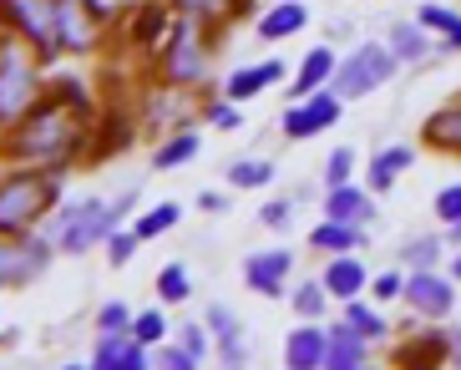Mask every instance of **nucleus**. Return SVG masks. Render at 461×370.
<instances>
[{
	"instance_id": "f257e3e1",
	"label": "nucleus",
	"mask_w": 461,
	"mask_h": 370,
	"mask_svg": "<svg viewBox=\"0 0 461 370\" xmlns=\"http://www.w3.org/2000/svg\"><path fill=\"white\" fill-rule=\"evenodd\" d=\"M86 148H92V112L71 107V102H61L51 92L11 132H0V158L26 163V167H46V173H67Z\"/></svg>"
},
{
	"instance_id": "f03ea898",
	"label": "nucleus",
	"mask_w": 461,
	"mask_h": 370,
	"mask_svg": "<svg viewBox=\"0 0 461 370\" xmlns=\"http://www.w3.org/2000/svg\"><path fill=\"white\" fill-rule=\"evenodd\" d=\"M56 208H61V173L15 167V173L0 178V233H5V239L36 233Z\"/></svg>"
},
{
	"instance_id": "7ed1b4c3",
	"label": "nucleus",
	"mask_w": 461,
	"mask_h": 370,
	"mask_svg": "<svg viewBox=\"0 0 461 370\" xmlns=\"http://www.w3.org/2000/svg\"><path fill=\"white\" fill-rule=\"evenodd\" d=\"M132 203H137V193L127 188L122 198H77V203H61L51 213V244L61 248V254H86V248H96V244H107L112 239V229H122V219L132 213Z\"/></svg>"
},
{
	"instance_id": "20e7f679",
	"label": "nucleus",
	"mask_w": 461,
	"mask_h": 370,
	"mask_svg": "<svg viewBox=\"0 0 461 370\" xmlns=\"http://www.w3.org/2000/svg\"><path fill=\"white\" fill-rule=\"evenodd\" d=\"M41 96H46L41 56L0 26V132H11Z\"/></svg>"
},
{
	"instance_id": "39448f33",
	"label": "nucleus",
	"mask_w": 461,
	"mask_h": 370,
	"mask_svg": "<svg viewBox=\"0 0 461 370\" xmlns=\"http://www.w3.org/2000/svg\"><path fill=\"white\" fill-rule=\"evenodd\" d=\"M395 67H401V61L391 56V46H385V41H366V46H355V51L335 67L330 92H335L339 102H360V96L380 92V86L391 82Z\"/></svg>"
},
{
	"instance_id": "423d86ee",
	"label": "nucleus",
	"mask_w": 461,
	"mask_h": 370,
	"mask_svg": "<svg viewBox=\"0 0 461 370\" xmlns=\"http://www.w3.org/2000/svg\"><path fill=\"white\" fill-rule=\"evenodd\" d=\"M0 26L11 31L15 41H26L41 61H51L61 51V41H56V0H0Z\"/></svg>"
},
{
	"instance_id": "0eeeda50",
	"label": "nucleus",
	"mask_w": 461,
	"mask_h": 370,
	"mask_svg": "<svg viewBox=\"0 0 461 370\" xmlns=\"http://www.w3.org/2000/svg\"><path fill=\"white\" fill-rule=\"evenodd\" d=\"M198 26L203 21H193V15H173V26L163 36V77L167 86H198L208 67V46L198 41Z\"/></svg>"
},
{
	"instance_id": "6e6552de",
	"label": "nucleus",
	"mask_w": 461,
	"mask_h": 370,
	"mask_svg": "<svg viewBox=\"0 0 461 370\" xmlns=\"http://www.w3.org/2000/svg\"><path fill=\"white\" fill-rule=\"evenodd\" d=\"M102 21L107 5L102 0H56V41L71 56H92L102 41Z\"/></svg>"
},
{
	"instance_id": "1a4fd4ad",
	"label": "nucleus",
	"mask_w": 461,
	"mask_h": 370,
	"mask_svg": "<svg viewBox=\"0 0 461 370\" xmlns=\"http://www.w3.org/2000/svg\"><path fill=\"white\" fill-rule=\"evenodd\" d=\"M51 254H56V244L41 239V233H21V239L0 233V289H21L31 279H41Z\"/></svg>"
},
{
	"instance_id": "9d476101",
	"label": "nucleus",
	"mask_w": 461,
	"mask_h": 370,
	"mask_svg": "<svg viewBox=\"0 0 461 370\" xmlns=\"http://www.w3.org/2000/svg\"><path fill=\"white\" fill-rule=\"evenodd\" d=\"M391 365L395 370H447L451 365V335L436 325H420V320H406V335L395 340Z\"/></svg>"
},
{
	"instance_id": "9b49d317",
	"label": "nucleus",
	"mask_w": 461,
	"mask_h": 370,
	"mask_svg": "<svg viewBox=\"0 0 461 370\" xmlns=\"http://www.w3.org/2000/svg\"><path fill=\"white\" fill-rule=\"evenodd\" d=\"M411 320H447L456 310V279L441 275V269H411L406 275V289H401Z\"/></svg>"
},
{
	"instance_id": "f8f14e48",
	"label": "nucleus",
	"mask_w": 461,
	"mask_h": 370,
	"mask_svg": "<svg viewBox=\"0 0 461 370\" xmlns=\"http://www.w3.org/2000/svg\"><path fill=\"white\" fill-rule=\"evenodd\" d=\"M339 112H345V102H339L335 92H314L310 102H289V112H285V138L289 142H310V138H320V132H330V127L339 122Z\"/></svg>"
},
{
	"instance_id": "ddd939ff",
	"label": "nucleus",
	"mask_w": 461,
	"mask_h": 370,
	"mask_svg": "<svg viewBox=\"0 0 461 370\" xmlns=\"http://www.w3.org/2000/svg\"><path fill=\"white\" fill-rule=\"evenodd\" d=\"M289 269H294V254L289 248H258L244 259V284L264 300H285L289 294Z\"/></svg>"
},
{
	"instance_id": "4468645a",
	"label": "nucleus",
	"mask_w": 461,
	"mask_h": 370,
	"mask_svg": "<svg viewBox=\"0 0 461 370\" xmlns=\"http://www.w3.org/2000/svg\"><path fill=\"white\" fill-rule=\"evenodd\" d=\"M208 335L218 340V360H223V370H244L249 365V345H244V325H239V315H233L229 304H208L203 315Z\"/></svg>"
},
{
	"instance_id": "2eb2a0df",
	"label": "nucleus",
	"mask_w": 461,
	"mask_h": 370,
	"mask_svg": "<svg viewBox=\"0 0 461 370\" xmlns=\"http://www.w3.org/2000/svg\"><path fill=\"white\" fill-rule=\"evenodd\" d=\"M325 350H330V329L304 320L285 340V370H325Z\"/></svg>"
},
{
	"instance_id": "dca6fc26",
	"label": "nucleus",
	"mask_w": 461,
	"mask_h": 370,
	"mask_svg": "<svg viewBox=\"0 0 461 370\" xmlns=\"http://www.w3.org/2000/svg\"><path fill=\"white\" fill-rule=\"evenodd\" d=\"M325 289H330V300H360V294H366L370 289V269L366 264H360V254H335V259L325 264Z\"/></svg>"
},
{
	"instance_id": "f3484780",
	"label": "nucleus",
	"mask_w": 461,
	"mask_h": 370,
	"mask_svg": "<svg viewBox=\"0 0 461 370\" xmlns=\"http://www.w3.org/2000/svg\"><path fill=\"white\" fill-rule=\"evenodd\" d=\"M285 77H289V67L279 61V56H269V61H254V67H239V71H233L229 82H223V96H229V102H249V96L269 92V86L285 82Z\"/></svg>"
},
{
	"instance_id": "a211bd4d",
	"label": "nucleus",
	"mask_w": 461,
	"mask_h": 370,
	"mask_svg": "<svg viewBox=\"0 0 461 370\" xmlns=\"http://www.w3.org/2000/svg\"><path fill=\"white\" fill-rule=\"evenodd\" d=\"M325 370H375L370 360V340L366 335H355L345 320L330 329V350H325Z\"/></svg>"
},
{
	"instance_id": "6ab92c4d",
	"label": "nucleus",
	"mask_w": 461,
	"mask_h": 370,
	"mask_svg": "<svg viewBox=\"0 0 461 370\" xmlns=\"http://www.w3.org/2000/svg\"><path fill=\"white\" fill-rule=\"evenodd\" d=\"M335 51L330 46H314L304 61H299V71H294V82H289V102H310L314 92H325L330 86V77H335Z\"/></svg>"
},
{
	"instance_id": "aec40b11",
	"label": "nucleus",
	"mask_w": 461,
	"mask_h": 370,
	"mask_svg": "<svg viewBox=\"0 0 461 370\" xmlns=\"http://www.w3.org/2000/svg\"><path fill=\"white\" fill-rule=\"evenodd\" d=\"M325 219H335V223H360V229H366V223L375 219V198H370V188L339 183V188L325 193Z\"/></svg>"
},
{
	"instance_id": "412c9836",
	"label": "nucleus",
	"mask_w": 461,
	"mask_h": 370,
	"mask_svg": "<svg viewBox=\"0 0 461 370\" xmlns=\"http://www.w3.org/2000/svg\"><path fill=\"white\" fill-rule=\"evenodd\" d=\"M310 26V5L304 0H274L269 11L258 15V36L264 41H289L299 31Z\"/></svg>"
},
{
	"instance_id": "4be33fe9",
	"label": "nucleus",
	"mask_w": 461,
	"mask_h": 370,
	"mask_svg": "<svg viewBox=\"0 0 461 370\" xmlns=\"http://www.w3.org/2000/svg\"><path fill=\"white\" fill-rule=\"evenodd\" d=\"M426 148H436V152H451V158H461V96H451L441 112H431L426 117Z\"/></svg>"
},
{
	"instance_id": "5701e85b",
	"label": "nucleus",
	"mask_w": 461,
	"mask_h": 370,
	"mask_svg": "<svg viewBox=\"0 0 461 370\" xmlns=\"http://www.w3.org/2000/svg\"><path fill=\"white\" fill-rule=\"evenodd\" d=\"M411 163H416V148H406V142H395V148H380L375 158H370L366 188H370V193H391L395 178H401Z\"/></svg>"
},
{
	"instance_id": "b1692460",
	"label": "nucleus",
	"mask_w": 461,
	"mask_h": 370,
	"mask_svg": "<svg viewBox=\"0 0 461 370\" xmlns=\"http://www.w3.org/2000/svg\"><path fill=\"white\" fill-rule=\"evenodd\" d=\"M173 15H193V21H203V26H223V21H239V15L254 11V0H163Z\"/></svg>"
},
{
	"instance_id": "393cba45",
	"label": "nucleus",
	"mask_w": 461,
	"mask_h": 370,
	"mask_svg": "<svg viewBox=\"0 0 461 370\" xmlns=\"http://www.w3.org/2000/svg\"><path fill=\"white\" fill-rule=\"evenodd\" d=\"M310 248H320V254H360L366 248V229L360 223H335V219H325L320 229L310 233Z\"/></svg>"
},
{
	"instance_id": "a878e982",
	"label": "nucleus",
	"mask_w": 461,
	"mask_h": 370,
	"mask_svg": "<svg viewBox=\"0 0 461 370\" xmlns=\"http://www.w3.org/2000/svg\"><path fill=\"white\" fill-rule=\"evenodd\" d=\"M339 320H345L355 335H366L370 345H380L385 335H391V320L380 315V304L366 300V294H360V300H345V304H339Z\"/></svg>"
},
{
	"instance_id": "bb28decb",
	"label": "nucleus",
	"mask_w": 461,
	"mask_h": 370,
	"mask_svg": "<svg viewBox=\"0 0 461 370\" xmlns=\"http://www.w3.org/2000/svg\"><path fill=\"white\" fill-rule=\"evenodd\" d=\"M167 15L173 11H167L163 0H142V11L132 15V46H163L167 26H173Z\"/></svg>"
},
{
	"instance_id": "cd10ccee",
	"label": "nucleus",
	"mask_w": 461,
	"mask_h": 370,
	"mask_svg": "<svg viewBox=\"0 0 461 370\" xmlns=\"http://www.w3.org/2000/svg\"><path fill=\"white\" fill-rule=\"evenodd\" d=\"M193 158H198V132H193V127H177L173 138L152 152V167H158V173H177V167H188Z\"/></svg>"
},
{
	"instance_id": "c85d7f7f",
	"label": "nucleus",
	"mask_w": 461,
	"mask_h": 370,
	"mask_svg": "<svg viewBox=\"0 0 461 370\" xmlns=\"http://www.w3.org/2000/svg\"><path fill=\"white\" fill-rule=\"evenodd\" d=\"M385 46H391L395 61H426L431 56V31H420L416 21H395Z\"/></svg>"
},
{
	"instance_id": "c756f323",
	"label": "nucleus",
	"mask_w": 461,
	"mask_h": 370,
	"mask_svg": "<svg viewBox=\"0 0 461 370\" xmlns=\"http://www.w3.org/2000/svg\"><path fill=\"white\" fill-rule=\"evenodd\" d=\"M177 219H183V203H152L148 213H137L132 233L142 244H152V239H163L167 229H177Z\"/></svg>"
},
{
	"instance_id": "7c9ffc66",
	"label": "nucleus",
	"mask_w": 461,
	"mask_h": 370,
	"mask_svg": "<svg viewBox=\"0 0 461 370\" xmlns=\"http://www.w3.org/2000/svg\"><path fill=\"white\" fill-rule=\"evenodd\" d=\"M289 304H294L299 320H320V315H325V304H330L325 279H299V284L289 289Z\"/></svg>"
},
{
	"instance_id": "2f4dec72",
	"label": "nucleus",
	"mask_w": 461,
	"mask_h": 370,
	"mask_svg": "<svg viewBox=\"0 0 461 370\" xmlns=\"http://www.w3.org/2000/svg\"><path fill=\"white\" fill-rule=\"evenodd\" d=\"M274 163L269 158H233L229 163V188H269Z\"/></svg>"
},
{
	"instance_id": "473e14b6",
	"label": "nucleus",
	"mask_w": 461,
	"mask_h": 370,
	"mask_svg": "<svg viewBox=\"0 0 461 370\" xmlns=\"http://www.w3.org/2000/svg\"><path fill=\"white\" fill-rule=\"evenodd\" d=\"M127 335H132L137 345H163L167 340V315L163 310H142V315H132V325H127Z\"/></svg>"
},
{
	"instance_id": "72a5a7b5",
	"label": "nucleus",
	"mask_w": 461,
	"mask_h": 370,
	"mask_svg": "<svg viewBox=\"0 0 461 370\" xmlns=\"http://www.w3.org/2000/svg\"><path fill=\"white\" fill-rule=\"evenodd\" d=\"M441 248H447V239H431V233H420V239H411V244L401 248V259H406L411 269H436V264H441Z\"/></svg>"
},
{
	"instance_id": "f704fd0d",
	"label": "nucleus",
	"mask_w": 461,
	"mask_h": 370,
	"mask_svg": "<svg viewBox=\"0 0 461 370\" xmlns=\"http://www.w3.org/2000/svg\"><path fill=\"white\" fill-rule=\"evenodd\" d=\"M188 294H193L188 269H183V264H163V275H158V300H163V304H183Z\"/></svg>"
},
{
	"instance_id": "c9c22d12",
	"label": "nucleus",
	"mask_w": 461,
	"mask_h": 370,
	"mask_svg": "<svg viewBox=\"0 0 461 370\" xmlns=\"http://www.w3.org/2000/svg\"><path fill=\"white\" fill-rule=\"evenodd\" d=\"M401 289H406V275H401V269H380V275H370V300L380 304V310H385V304L391 300H401Z\"/></svg>"
},
{
	"instance_id": "e433bc0d",
	"label": "nucleus",
	"mask_w": 461,
	"mask_h": 370,
	"mask_svg": "<svg viewBox=\"0 0 461 370\" xmlns=\"http://www.w3.org/2000/svg\"><path fill=\"white\" fill-rule=\"evenodd\" d=\"M203 365V360L198 356H188V350H183V345H152V370H198Z\"/></svg>"
},
{
	"instance_id": "4c0bfd02",
	"label": "nucleus",
	"mask_w": 461,
	"mask_h": 370,
	"mask_svg": "<svg viewBox=\"0 0 461 370\" xmlns=\"http://www.w3.org/2000/svg\"><path fill=\"white\" fill-rule=\"evenodd\" d=\"M137 248H142V239H137L132 229H112V239H107V264H112V269H127Z\"/></svg>"
},
{
	"instance_id": "58836bf2",
	"label": "nucleus",
	"mask_w": 461,
	"mask_h": 370,
	"mask_svg": "<svg viewBox=\"0 0 461 370\" xmlns=\"http://www.w3.org/2000/svg\"><path fill=\"white\" fill-rule=\"evenodd\" d=\"M127 325H132V310L122 300H107L96 310V335H127Z\"/></svg>"
},
{
	"instance_id": "ea45409f",
	"label": "nucleus",
	"mask_w": 461,
	"mask_h": 370,
	"mask_svg": "<svg viewBox=\"0 0 461 370\" xmlns=\"http://www.w3.org/2000/svg\"><path fill=\"white\" fill-rule=\"evenodd\" d=\"M456 21H461V15L447 11V5H420V11H416V26L420 31H436V36H451V31H456Z\"/></svg>"
},
{
	"instance_id": "a19ab883",
	"label": "nucleus",
	"mask_w": 461,
	"mask_h": 370,
	"mask_svg": "<svg viewBox=\"0 0 461 370\" xmlns=\"http://www.w3.org/2000/svg\"><path fill=\"white\" fill-rule=\"evenodd\" d=\"M355 178V152L350 148H335L325 158V188H339V183Z\"/></svg>"
},
{
	"instance_id": "79ce46f5",
	"label": "nucleus",
	"mask_w": 461,
	"mask_h": 370,
	"mask_svg": "<svg viewBox=\"0 0 461 370\" xmlns=\"http://www.w3.org/2000/svg\"><path fill=\"white\" fill-rule=\"evenodd\" d=\"M203 122H213L218 132H233V127H244V117H239V102L218 96V102H208V107H203Z\"/></svg>"
},
{
	"instance_id": "37998d69",
	"label": "nucleus",
	"mask_w": 461,
	"mask_h": 370,
	"mask_svg": "<svg viewBox=\"0 0 461 370\" xmlns=\"http://www.w3.org/2000/svg\"><path fill=\"white\" fill-rule=\"evenodd\" d=\"M436 219H441V223H456L461 219V183H447V188H441V193H436Z\"/></svg>"
},
{
	"instance_id": "c03bdc74",
	"label": "nucleus",
	"mask_w": 461,
	"mask_h": 370,
	"mask_svg": "<svg viewBox=\"0 0 461 370\" xmlns=\"http://www.w3.org/2000/svg\"><path fill=\"white\" fill-rule=\"evenodd\" d=\"M117 370H152V350H148V345H137L132 335H127L122 356H117Z\"/></svg>"
},
{
	"instance_id": "a18cd8bd",
	"label": "nucleus",
	"mask_w": 461,
	"mask_h": 370,
	"mask_svg": "<svg viewBox=\"0 0 461 370\" xmlns=\"http://www.w3.org/2000/svg\"><path fill=\"white\" fill-rule=\"evenodd\" d=\"M177 345H183L188 356L203 360L208 356V325H183V329H177Z\"/></svg>"
},
{
	"instance_id": "49530a36",
	"label": "nucleus",
	"mask_w": 461,
	"mask_h": 370,
	"mask_svg": "<svg viewBox=\"0 0 461 370\" xmlns=\"http://www.w3.org/2000/svg\"><path fill=\"white\" fill-rule=\"evenodd\" d=\"M289 213H294V198H274V203H264V213H258V219H264V229H285Z\"/></svg>"
},
{
	"instance_id": "de8ad7c7",
	"label": "nucleus",
	"mask_w": 461,
	"mask_h": 370,
	"mask_svg": "<svg viewBox=\"0 0 461 370\" xmlns=\"http://www.w3.org/2000/svg\"><path fill=\"white\" fill-rule=\"evenodd\" d=\"M198 208H203V213H229V198L213 193V188H203V193H198Z\"/></svg>"
},
{
	"instance_id": "09e8293b",
	"label": "nucleus",
	"mask_w": 461,
	"mask_h": 370,
	"mask_svg": "<svg viewBox=\"0 0 461 370\" xmlns=\"http://www.w3.org/2000/svg\"><path fill=\"white\" fill-rule=\"evenodd\" d=\"M441 46H447V51H461V21H456V31H451V36H441Z\"/></svg>"
},
{
	"instance_id": "8fccbe9b",
	"label": "nucleus",
	"mask_w": 461,
	"mask_h": 370,
	"mask_svg": "<svg viewBox=\"0 0 461 370\" xmlns=\"http://www.w3.org/2000/svg\"><path fill=\"white\" fill-rule=\"evenodd\" d=\"M447 244H451V248H461V219H456V223H447Z\"/></svg>"
},
{
	"instance_id": "3c124183",
	"label": "nucleus",
	"mask_w": 461,
	"mask_h": 370,
	"mask_svg": "<svg viewBox=\"0 0 461 370\" xmlns=\"http://www.w3.org/2000/svg\"><path fill=\"white\" fill-rule=\"evenodd\" d=\"M447 275H451V279H456V284H461V248H456V254H451V269H447Z\"/></svg>"
},
{
	"instance_id": "603ef678",
	"label": "nucleus",
	"mask_w": 461,
	"mask_h": 370,
	"mask_svg": "<svg viewBox=\"0 0 461 370\" xmlns=\"http://www.w3.org/2000/svg\"><path fill=\"white\" fill-rule=\"evenodd\" d=\"M451 360H456V370H461V329L451 335Z\"/></svg>"
},
{
	"instance_id": "864d4df0",
	"label": "nucleus",
	"mask_w": 461,
	"mask_h": 370,
	"mask_svg": "<svg viewBox=\"0 0 461 370\" xmlns=\"http://www.w3.org/2000/svg\"><path fill=\"white\" fill-rule=\"evenodd\" d=\"M61 370H92V365H61Z\"/></svg>"
}]
</instances>
